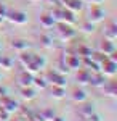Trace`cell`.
<instances>
[{"label":"cell","instance_id":"obj_1","mask_svg":"<svg viewBox=\"0 0 117 121\" xmlns=\"http://www.w3.org/2000/svg\"><path fill=\"white\" fill-rule=\"evenodd\" d=\"M103 15H104V13H103V10H101V8H93L90 11V16L95 19V21H99V19L103 18Z\"/></svg>","mask_w":117,"mask_h":121},{"label":"cell","instance_id":"obj_2","mask_svg":"<svg viewBox=\"0 0 117 121\" xmlns=\"http://www.w3.org/2000/svg\"><path fill=\"white\" fill-rule=\"evenodd\" d=\"M11 21H16V23H26L27 16L24 15V13H15L13 18H11Z\"/></svg>","mask_w":117,"mask_h":121},{"label":"cell","instance_id":"obj_3","mask_svg":"<svg viewBox=\"0 0 117 121\" xmlns=\"http://www.w3.org/2000/svg\"><path fill=\"white\" fill-rule=\"evenodd\" d=\"M101 50H103V52H104V55H106V53H112V50H114V45H112V44H111V42H104V44H103V45H101Z\"/></svg>","mask_w":117,"mask_h":121},{"label":"cell","instance_id":"obj_4","mask_svg":"<svg viewBox=\"0 0 117 121\" xmlns=\"http://www.w3.org/2000/svg\"><path fill=\"white\" fill-rule=\"evenodd\" d=\"M32 81H34V78L31 74H23L21 76V84H23V86H31Z\"/></svg>","mask_w":117,"mask_h":121},{"label":"cell","instance_id":"obj_5","mask_svg":"<svg viewBox=\"0 0 117 121\" xmlns=\"http://www.w3.org/2000/svg\"><path fill=\"white\" fill-rule=\"evenodd\" d=\"M77 78L80 79V82H90V73L88 71H80Z\"/></svg>","mask_w":117,"mask_h":121},{"label":"cell","instance_id":"obj_6","mask_svg":"<svg viewBox=\"0 0 117 121\" xmlns=\"http://www.w3.org/2000/svg\"><path fill=\"white\" fill-rule=\"evenodd\" d=\"M67 7L75 11V10H80L82 8V3H80V0H71V2L67 3Z\"/></svg>","mask_w":117,"mask_h":121},{"label":"cell","instance_id":"obj_7","mask_svg":"<svg viewBox=\"0 0 117 121\" xmlns=\"http://www.w3.org/2000/svg\"><path fill=\"white\" fill-rule=\"evenodd\" d=\"M90 82L93 84V86H103L104 81H103L101 76H95V78H91V76H90Z\"/></svg>","mask_w":117,"mask_h":121},{"label":"cell","instance_id":"obj_8","mask_svg":"<svg viewBox=\"0 0 117 121\" xmlns=\"http://www.w3.org/2000/svg\"><path fill=\"white\" fill-rule=\"evenodd\" d=\"M104 71H106L108 74H114V73H116V63H114V61L108 63V65H106V68H104Z\"/></svg>","mask_w":117,"mask_h":121},{"label":"cell","instance_id":"obj_9","mask_svg":"<svg viewBox=\"0 0 117 121\" xmlns=\"http://www.w3.org/2000/svg\"><path fill=\"white\" fill-rule=\"evenodd\" d=\"M74 99H75V100H85L87 95H85L83 91H75V92H74Z\"/></svg>","mask_w":117,"mask_h":121},{"label":"cell","instance_id":"obj_10","mask_svg":"<svg viewBox=\"0 0 117 121\" xmlns=\"http://www.w3.org/2000/svg\"><path fill=\"white\" fill-rule=\"evenodd\" d=\"M82 113H83V115H91V113H93V105H85V107L82 108Z\"/></svg>","mask_w":117,"mask_h":121},{"label":"cell","instance_id":"obj_11","mask_svg":"<svg viewBox=\"0 0 117 121\" xmlns=\"http://www.w3.org/2000/svg\"><path fill=\"white\" fill-rule=\"evenodd\" d=\"M26 42H24V40H16V42H13V47H16V48H19V50H21V48H26Z\"/></svg>","mask_w":117,"mask_h":121},{"label":"cell","instance_id":"obj_12","mask_svg":"<svg viewBox=\"0 0 117 121\" xmlns=\"http://www.w3.org/2000/svg\"><path fill=\"white\" fill-rule=\"evenodd\" d=\"M42 21H43V24H45V26H51V24H53V16H51V18H50V16H43V18H42Z\"/></svg>","mask_w":117,"mask_h":121},{"label":"cell","instance_id":"obj_13","mask_svg":"<svg viewBox=\"0 0 117 121\" xmlns=\"http://www.w3.org/2000/svg\"><path fill=\"white\" fill-rule=\"evenodd\" d=\"M23 95H24L26 99H32V97H34V91H31V89H23Z\"/></svg>","mask_w":117,"mask_h":121},{"label":"cell","instance_id":"obj_14","mask_svg":"<svg viewBox=\"0 0 117 121\" xmlns=\"http://www.w3.org/2000/svg\"><path fill=\"white\" fill-rule=\"evenodd\" d=\"M79 65H80V61H79V60H77L75 56H74L71 61H69V66H71V68H75V66H79Z\"/></svg>","mask_w":117,"mask_h":121},{"label":"cell","instance_id":"obj_15","mask_svg":"<svg viewBox=\"0 0 117 121\" xmlns=\"http://www.w3.org/2000/svg\"><path fill=\"white\" fill-rule=\"evenodd\" d=\"M55 97H58V99L63 97V87H56L55 89Z\"/></svg>","mask_w":117,"mask_h":121},{"label":"cell","instance_id":"obj_16","mask_svg":"<svg viewBox=\"0 0 117 121\" xmlns=\"http://www.w3.org/2000/svg\"><path fill=\"white\" fill-rule=\"evenodd\" d=\"M34 81H35L37 86H40V87H45V86H47V82L43 81V79H34Z\"/></svg>","mask_w":117,"mask_h":121},{"label":"cell","instance_id":"obj_17","mask_svg":"<svg viewBox=\"0 0 117 121\" xmlns=\"http://www.w3.org/2000/svg\"><path fill=\"white\" fill-rule=\"evenodd\" d=\"M5 13H7V8L0 5V18H2V16H5Z\"/></svg>","mask_w":117,"mask_h":121},{"label":"cell","instance_id":"obj_18","mask_svg":"<svg viewBox=\"0 0 117 121\" xmlns=\"http://www.w3.org/2000/svg\"><path fill=\"white\" fill-rule=\"evenodd\" d=\"M83 28H85V31H93V24H85Z\"/></svg>","mask_w":117,"mask_h":121},{"label":"cell","instance_id":"obj_19","mask_svg":"<svg viewBox=\"0 0 117 121\" xmlns=\"http://www.w3.org/2000/svg\"><path fill=\"white\" fill-rule=\"evenodd\" d=\"M42 40H43V44H45L47 47L50 45V39H48V37H42Z\"/></svg>","mask_w":117,"mask_h":121},{"label":"cell","instance_id":"obj_20","mask_svg":"<svg viewBox=\"0 0 117 121\" xmlns=\"http://www.w3.org/2000/svg\"><path fill=\"white\" fill-rule=\"evenodd\" d=\"M55 121H63V118H56V120H55Z\"/></svg>","mask_w":117,"mask_h":121},{"label":"cell","instance_id":"obj_21","mask_svg":"<svg viewBox=\"0 0 117 121\" xmlns=\"http://www.w3.org/2000/svg\"><path fill=\"white\" fill-rule=\"evenodd\" d=\"M95 2H99V0H95Z\"/></svg>","mask_w":117,"mask_h":121}]
</instances>
